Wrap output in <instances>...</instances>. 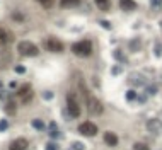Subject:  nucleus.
<instances>
[{"mask_svg": "<svg viewBox=\"0 0 162 150\" xmlns=\"http://www.w3.org/2000/svg\"><path fill=\"white\" fill-rule=\"evenodd\" d=\"M128 84L130 85H145V79L140 73H132L128 77Z\"/></svg>", "mask_w": 162, "mask_h": 150, "instance_id": "f8f14e48", "label": "nucleus"}, {"mask_svg": "<svg viewBox=\"0 0 162 150\" xmlns=\"http://www.w3.org/2000/svg\"><path fill=\"white\" fill-rule=\"evenodd\" d=\"M74 148L75 150H84V145H82V143H79V142H74Z\"/></svg>", "mask_w": 162, "mask_h": 150, "instance_id": "cd10ccee", "label": "nucleus"}, {"mask_svg": "<svg viewBox=\"0 0 162 150\" xmlns=\"http://www.w3.org/2000/svg\"><path fill=\"white\" fill-rule=\"evenodd\" d=\"M44 46L48 51H53V53H60L63 51V43L56 38H48V39L44 41Z\"/></svg>", "mask_w": 162, "mask_h": 150, "instance_id": "39448f33", "label": "nucleus"}, {"mask_svg": "<svg viewBox=\"0 0 162 150\" xmlns=\"http://www.w3.org/2000/svg\"><path fill=\"white\" fill-rule=\"evenodd\" d=\"M87 111H89L91 116H101L103 111H104V107H103V104H101L99 99H96V97H92L91 95V97L87 99Z\"/></svg>", "mask_w": 162, "mask_h": 150, "instance_id": "20e7f679", "label": "nucleus"}, {"mask_svg": "<svg viewBox=\"0 0 162 150\" xmlns=\"http://www.w3.org/2000/svg\"><path fill=\"white\" fill-rule=\"evenodd\" d=\"M12 41H14V34L9 33V31L4 29V27H0V48L9 44V43H12Z\"/></svg>", "mask_w": 162, "mask_h": 150, "instance_id": "1a4fd4ad", "label": "nucleus"}, {"mask_svg": "<svg viewBox=\"0 0 162 150\" xmlns=\"http://www.w3.org/2000/svg\"><path fill=\"white\" fill-rule=\"evenodd\" d=\"M7 126H9L7 120H2V121H0V132H5V130H7Z\"/></svg>", "mask_w": 162, "mask_h": 150, "instance_id": "393cba45", "label": "nucleus"}, {"mask_svg": "<svg viewBox=\"0 0 162 150\" xmlns=\"http://www.w3.org/2000/svg\"><path fill=\"white\" fill-rule=\"evenodd\" d=\"M126 99H128V101H135L136 99V92L133 91V89H130V91L126 92Z\"/></svg>", "mask_w": 162, "mask_h": 150, "instance_id": "412c9836", "label": "nucleus"}, {"mask_svg": "<svg viewBox=\"0 0 162 150\" xmlns=\"http://www.w3.org/2000/svg\"><path fill=\"white\" fill-rule=\"evenodd\" d=\"M5 111H7V114H14L15 113V104L12 103V101H9L7 106H5Z\"/></svg>", "mask_w": 162, "mask_h": 150, "instance_id": "6ab92c4d", "label": "nucleus"}, {"mask_svg": "<svg viewBox=\"0 0 162 150\" xmlns=\"http://www.w3.org/2000/svg\"><path fill=\"white\" fill-rule=\"evenodd\" d=\"M19 97L22 99V103H29L31 99H33V89H31L29 84L22 85V87L19 89Z\"/></svg>", "mask_w": 162, "mask_h": 150, "instance_id": "6e6552de", "label": "nucleus"}, {"mask_svg": "<svg viewBox=\"0 0 162 150\" xmlns=\"http://www.w3.org/2000/svg\"><path fill=\"white\" fill-rule=\"evenodd\" d=\"M147 130L152 135H160L162 133V121L160 120H148L147 121Z\"/></svg>", "mask_w": 162, "mask_h": 150, "instance_id": "0eeeda50", "label": "nucleus"}, {"mask_svg": "<svg viewBox=\"0 0 162 150\" xmlns=\"http://www.w3.org/2000/svg\"><path fill=\"white\" fill-rule=\"evenodd\" d=\"M33 126L38 130V132H43V130L46 128V126H44V123L41 120H33Z\"/></svg>", "mask_w": 162, "mask_h": 150, "instance_id": "f3484780", "label": "nucleus"}, {"mask_svg": "<svg viewBox=\"0 0 162 150\" xmlns=\"http://www.w3.org/2000/svg\"><path fill=\"white\" fill-rule=\"evenodd\" d=\"M17 50L22 56H36L39 53V48L34 43H31V41H21L17 44Z\"/></svg>", "mask_w": 162, "mask_h": 150, "instance_id": "f257e3e1", "label": "nucleus"}, {"mask_svg": "<svg viewBox=\"0 0 162 150\" xmlns=\"http://www.w3.org/2000/svg\"><path fill=\"white\" fill-rule=\"evenodd\" d=\"M43 95H44V99H51V97H53V94H51V92H44Z\"/></svg>", "mask_w": 162, "mask_h": 150, "instance_id": "7c9ffc66", "label": "nucleus"}, {"mask_svg": "<svg viewBox=\"0 0 162 150\" xmlns=\"http://www.w3.org/2000/svg\"><path fill=\"white\" fill-rule=\"evenodd\" d=\"M14 19H17V22H22V15L21 14H14Z\"/></svg>", "mask_w": 162, "mask_h": 150, "instance_id": "2f4dec72", "label": "nucleus"}, {"mask_svg": "<svg viewBox=\"0 0 162 150\" xmlns=\"http://www.w3.org/2000/svg\"><path fill=\"white\" fill-rule=\"evenodd\" d=\"M147 92H150V94H155V92H157V87H155V85H150V87L147 89Z\"/></svg>", "mask_w": 162, "mask_h": 150, "instance_id": "c85d7f7f", "label": "nucleus"}, {"mask_svg": "<svg viewBox=\"0 0 162 150\" xmlns=\"http://www.w3.org/2000/svg\"><path fill=\"white\" fill-rule=\"evenodd\" d=\"M155 56H162V44L155 43Z\"/></svg>", "mask_w": 162, "mask_h": 150, "instance_id": "b1692460", "label": "nucleus"}, {"mask_svg": "<svg viewBox=\"0 0 162 150\" xmlns=\"http://www.w3.org/2000/svg\"><path fill=\"white\" fill-rule=\"evenodd\" d=\"M79 132L85 136H94L97 133V126L94 123H91V121H85V123H82L79 126Z\"/></svg>", "mask_w": 162, "mask_h": 150, "instance_id": "423d86ee", "label": "nucleus"}, {"mask_svg": "<svg viewBox=\"0 0 162 150\" xmlns=\"http://www.w3.org/2000/svg\"><path fill=\"white\" fill-rule=\"evenodd\" d=\"M46 150H58V147L55 143H46Z\"/></svg>", "mask_w": 162, "mask_h": 150, "instance_id": "bb28decb", "label": "nucleus"}, {"mask_svg": "<svg viewBox=\"0 0 162 150\" xmlns=\"http://www.w3.org/2000/svg\"><path fill=\"white\" fill-rule=\"evenodd\" d=\"M119 7L123 10H135L136 4H135V0H119Z\"/></svg>", "mask_w": 162, "mask_h": 150, "instance_id": "4468645a", "label": "nucleus"}, {"mask_svg": "<svg viewBox=\"0 0 162 150\" xmlns=\"http://www.w3.org/2000/svg\"><path fill=\"white\" fill-rule=\"evenodd\" d=\"M96 4L101 10H107L109 9V0H96Z\"/></svg>", "mask_w": 162, "mask_h": 150, "instance_id": "dca6fc26", "label": "nucleus"}, {"mask_svg": "<svg viewBox=\"0 0 162 150\" xmlns=\"http://www.w3.org/2000/svg\"><path fill=\"white\" fill-rule=\"evenodd\" d=\"M113 55H114V58H116V60H119V62L126 63V56L123 55V53L119 51V50H114V51H113Z\"/></svg>", "mask_w": 162, "mask_h": 150, "instance_id": "a211bd4d", "label": "nucleus"}, {"mask_svg": "<svg viewBox=\"0 0 162 150\" xmlns=\"http://www.w3.org/2000/svg\"><path fill=\"white\" fill-rule=\"evenodd\" d=\"M104 142H106L109 147H116L118 145V136L114 135V133H111V132H106L104 133Z\"/></svg>", "mask_w": 162, "mask_h": 150, "instance_id": "ddd939ff", "label": "nucleus"}, {"mask_svg": "<svg viewBox=\"0 0 162 150\" xmlns=\"http://www.w3.org/2000/svg\"><path fill=\"white\" fill-rule=\"evenodd\" d=\"M27 148V140L26 138H17L10 143L9 150H26Z\"/></svg>", "mask_w": 162, "mask_h": 150, "instance_id": "9d476101", "label": "nucleus"}, {"mask_svg": "<svg viewBox=\"0 0 162 150\" xmlns=\"http://www.w3.org/2000/svg\"><path fill=\"white\" fill-rule=\"evenodd\" d=\"M80 0H60V7L62 9H72V7H79Z\"/></svg>", "mask_w": 162, "mask_h": 150, "instance_id": "2eb2a0df", "label": "nucleus"}, {"mask_svg": "<svg viewBox=\"0 0 162 150\" xmlns=\"http://www.w3.org/2000/svg\"><path fill=\"white\" fill-rule=\"evenodd\" d=\"M101 26L106 27V29H111V24H109V22H106V21H101Z\"/></svg>", "mask_w": 162, "mask_h": 150, "instance_id": "c756f323", "label": "nucleus"}, {"mask_svg": "<svg viewBox=\"0 0 162 150\" xmlns=\"http://www.w3.org/2000/svg\"><path fill=\"white\" fill-rule=\"evenodd\" d=\"M133 150H148V145H145V143H135Z\"/></svg>", "mask_w": 162, "mask_h": 150, "instance_id": "4be33fe9", "label": "nucleus"}, {"mask_svg": "<svg viewBox=\"0 0 162 150\" xmlns=\"http://www.w3.org/2000/svg\"><path fill=\"white\" fill-rule=\"evenodd\" d=\"M15 72H17V73H26V67L17 65V67H15Z\"/></svg>", "mask_w": 162, "mask_h": 150, "instance_id": "a878e982", "label": "nucleus"}, {"mask_svg": "<svg viewBox=\"0 0 162 150\" xmlns=\"http://www.w3.org/2000/svg\"><path fill=\"white\" fill-rule=\"evenodd\" d=\"M160 27H162V21H160Z\"/></svg>", "mask_w": 162, "mask_h": 150, "instance_id": "72a5a7b5", "label": "nucleus"}, {"mask_svg": "<svg viewBox=\"0 0 162 150\" xmlns=\"http://www.w3.org/2000/svg\"><path fill=\"white\" fill-rule=\"evenodd\" d=\"M150 5H152L154 10H157V9L162 7V0H150Z\"/></svg>", "mask_w": 162, "mask_h": 150, "instance_id": "aec40b11", "label": "nucleus"}, {"mask_svg": "<svg viewBox=\"0 0 162 150\" xmlns=\"http://www.w3.org/2000/svg\"><path fill=\"white\" fill-rule=\"evenodd\" d=\"M72 51L75 53V55L79 56H89L92 53V43L91 41H79V43H75L74 46H72Z\"/></svg>", "mask_w": 162, "mask_h": 150, "instance_id": "7ed1b4c3", "label": "nucleus"}, {"mask_svg": "<svg viewBox=\"0 0 162 150\" xmlns=\"http://www.w3.org/2000/svg\"><path fill=\"white\" fill-rule=\"evenodd\" d=\"M67 109H68L70 118H79L80 116V104H79L75 94H68L67 95Z\"/></svg>", "mask_w": 162, "mask_h": 150, "instance_id": "f03ea898", "label": "nucleus"}, {"mask_svg": "<svg viewBox=\"0 0 162 150\" xmlns=\"http://www.w3.org/2000/svg\"><path fill=\"white\" fill-rule=\"evenodd\" d=\"M0 89H2V82H0Z\"/></svg>", "mask_w": 162, "mask_h": 150, "instance_id": "473e14b6", "label": "nucleus"}, {"mask_svg": "<svg viewBox=\"0 0 162 150\" xmlns=\"http://www.w3.org/2000/svg\"><path fill=\"white\" fill-rule=\"evenodd\" d=\"M38 2H39V4H43V7L50 9L53 5V2H55V0H38Z\"/></svg>", "mask_w": 162, "mask_h": 150, "instance_id": "5701e85b", "label": "nucleus"}, {"mask_svg": "<svg viewBox=\"0 0 162 150\" xmlns=\"http://www.w3.org/2000/svg\"><path fill=\"white\" fill-rule=\"evenodd\" d=\"M10 62H12L10 53L2 50V51H0V68H7V67L10 65Z\"/></svg>", "mask_w": 162, "mask_h": 150, "instance_id": "9b49d317", "label": "nucleus"}]
</instances>
